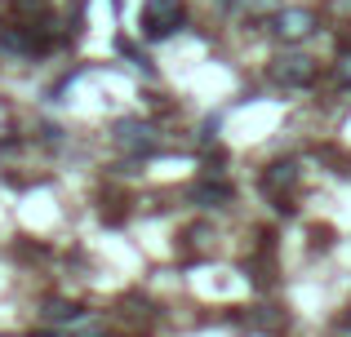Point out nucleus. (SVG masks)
I'll return each instance as SVG.
<instances>
[{
	"instance_id": "obj_1",
	"label": "nucleus",
	"mask_w": 351,
	"mask_h": 337,
	"mask_svg": "<svg viewBox=\"0 0 351 337\" xmlns=\"http://www.w3.org/2000/svg\"><path fill=\"white\" fill-rule=\"evenodd\" d=\"M182 27V0H143V31L152 40H165Z\"/></svg>"
},
{
	"instance_id": "obj_2",
	"label": "nucleus",
	"mask_w": 351,
	"mask_h": 337,
	"mask_svg": "<svg viewBox=\"0 0 351 337\" xmlns=\"http://www.w3.org/2000/svg\"><path fill=\"white\" fill-rule=\"evenodd\" d=\"M267 76H271L276 85H285V89H302V85L316 80V62H311L307 53H280V58L267 67Z\"/></svg>"
},
{
	"instance_id": "obj_3",
	"label": "nucleus",
	"mask_w": 351,
	"mask_h": 337,
	"mask_svg": "<svg viewBox=\"0 0 351 337\" xmlns=\"http://www.w3.org/2000/svg\"><path fill=\"white\" fill-rule=\"evenodd\" d=\"M271 31H276V40L298 44L316 31V14H311V9H280V14L271 18Z\"/></svg>"
},
{
	"instance_id": "obj_4",
	"label": "nucleus",
	"mask_w": 351,
	"mask_h": 337,
	"mask_svg": "<svg viewBox=\"0 0 351 337\" xmlns=\"http://www.w3.org/2000/svg\"><path fill=\"white\" fill-rule=\"evenodd\" d=\"M116 142L125 151H138V156H147V151H156V129L143 120H120L116 124Z\"/></svg>"
},
{
	"instance_id": "obj_5",
	"label": "nucleus",
	"mask_w": 351,
	"mask_h": 337,
	"mask_svg": "<svg viewBox=\"0 0 351 337\" xmlns=\"http://www.w3.org/2000/svg\"><path fill=\"white\" fill-rule=\"evenodd\" d=\"M293 182H298V165L293 160H276L271 169H267V178H263V187L271 191V196H280V191H289Z\"/></svg>"
},
{
	"instance_id": "obj_6",
	"label": "nucleus",
	"mask_w": 351,
	"mask_h": 337,
	"mask_svg": "<svg viewBox=\"0 0 351 337\" xmlns=\"http://www.w3.org/2000/svg\"><path fill=\"white\" fill-rule=\"evenodd\" d=\"M58 337H107V324L98 320V315H76V320L62 324Z\"/></svg>"
},
{
	"instance_id": "obj_7",
	"label": "nucleus",
	"mask_w": 351,
	"mask_h": 337,
	"mask_svg": "<svg viewBox=\"0 0 351 337\" xmlns=\"http://www.w3.org/2000/svg\"><path fill=\"white\" fill-rule=\"evenodd\" d=\"M227 196H232L227 182H196L191 187V200H200V204H214V200H227Z\"/></svg>"
},
{
	"instance_id": "obj_8",
	"label": "nucleus",
	"mask_w": 351,
	"mask_h": 337,
	"mask_svg": "<svg viewBox=\"0 0 351 337\" xmlns=\"http://www.w3.org/2000/svg\"><path fill=\"white\" fill-rule=\"evenodd\" d=\"M240 9L249 18H276L280 14V0H240Z\"/></svg>"
},
{
	"instance_id": "obj_9",
	"label": "nucleus",
	"mask_w": 351,
	"mask_h": 337,
	"mask_svg": "<svg viewBox=\"0 0 351 337\" xmlns=\"http://www.w3.org/2000/svg\"><path fill=\"white\" fill-rule=\"evenodd\" d=\"M18 9L23 14H45V0H18Z\"/></svg>"
},
{
	"instance_id": "obj_10",
	"label": "nucleus",
	"mask_w": 351,
	"mask_h": 337,
	"mask_svg": "<svg viewBox=\"0 0 351 337\" xmlns=\"http://www.w3.org/2000/svg\"><path fill=\"white\" fill-rule=\"evenodd\" d=\"M338 76H343V80H347V85H351V49L343 53V58H338Z\"/></svg>"
},
{
	"instance_id": "obj_11",
	"label": "nucleus",
	"mask_w": 351,
	"mask_h": 337,
	"mask_svg": "<svg viewBox=\"0 0 351 337\" xmlns=\"http://www.w3.org/2000/svg\"><path fill=\"white\" fill-rule=\"evenodd\" d=\"M343 329H347V333H351V315H347V320H343Z\"/></svg>"
},
{
	"instance_id": "obj_12",
	"label": "nucleus",
	"mask_w": 351,
	"mask_h": 337,
	"mask_svg": "<svg viewBox=\"0 0 351 337\" xmlns=\"http://www.w3.org/2000/svg\"><path fill=\"white\" fill-rule=\"evenodd\" d=\"M0 337H9V333H0Z\"/></svg>"
}]
</instances>
